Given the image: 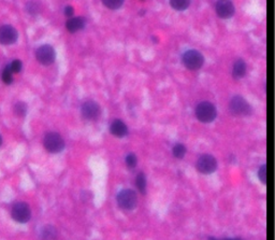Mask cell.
Instances as JSON below:
<instances>
[{"label":"cell","instance_id":"10","mask_svg":"<svg viewBox=\"0 0 275 240\" xmlns=\"http://www.w3.org/2000/svg\"><path fill=\"white\" fill-rule=\"evenodd\" d=\"M81 112L84 118L96 119L99 117L101 113V108L96 101L88 100V101H85V103L82 105Z\"/></svg>","mask_w":275,"mask_h":240},{"label":"cell","instance_id":"25","mask_svg":"<svg viewBox=\"0 0 275 240\" xmlns=\"http://www.w3.org/2000/svg\"><path fill=\"white\" fill-rule=\"evenodd\" d=\"M26 8H27V11L29 12L30 14H36L38 12V10H39V7H38V5L36 3H28Z\"/></svg>","mask_w":275,"mask_h":240},{"label":"cell","instance_id":"14","mask_svg":"<svg viewBox=\"0 0 275 240\" xmlns=\"http://www.w3.org/2000/svg\"><path fill=\"white\" fill-rule=\"evenodd\" d=\"M246 70H248L246 63L242 58H239L238 61H235L233 64L232 77L234 79H241L246 75Z\"/></svg>","mask_w":275,"mask_h":240},{"label":"cell","instance_id":"13","mask_svg":"<svg viewBox=\"0 0 275 240\" xmlns=\"http://www.w3.org/2000/svg\"><path fill=\"white\" fill-rule=\"evenodd\" d=\"M85 25H86V20L83 16H75L71 17L66 23V28H67L70 33H75L83 29Z\"/></svg>","mask_w":275,"mask_h":240},{"label":"cell","instance_id":"24","mask_svg":"<svg viewBox=\"0 0 275 240\" xmlns=\"http://www.w3.org/2000/svg\"><path fill=\"white\" fill-rule=\"evenodd\" d=\"M258 177L263 184L267 183V165L261 166L259 171H258Z\"/></svg>","mask_w":275,"mask_h":240},{"label":"cell","instance_id":"2","mask_svg":"<svg viewBox=\"0 0 275 240\" xmlns=\"http://www.w3.org/2000/svg\"><path fill=\"white\" fill-rule=\"evenodd\" d=\"M43 145L50 153H59L65 149V141L58 133H47L44 136Z\"/></svg>","mask_w":275,"mask_h":240},{"label":"cell","instance_id":"4","mask_svg":"<svg viewBox=\"0 0 275 240\" xmlns=\"http://www.w3.org/2000/svg\"><path fill=\"white\" fill-rule=\"evenodd\" d=\"M11 217L18 223H27L32 218V210L27 202H15L11 209Z\"/></svg>","mask_w":275,"mask_h":240},{"label":"cell","instance_id":"12","mask_svg":"<svg viewBox=\"0 0 275 240\" xmlns=\"http://www.w3.org/2000/svg\"><path fill=\"white\" fill-rule=\"evenodd\" d=\"M110 133L115 137L123 138L127 135L128 127L124 122L120 121V119H114L110 125Z\"/></svg>","mask_w":275,"mask_h":240},{"label":"cell","instance_id":"7","mask_svg":"<svg viewBox=\"0 0 275 240\" xmlns=\"http://www.w3.org/2000/svg\"><path fill=\"white\" fill-rule=\"evenodd\" d=\"M36 58L44 66H49L55 62L56 53L54 48L50 44H43L36 51Z\"/></svg>","mask_w":275,"mask_h":240},{"label":"cell","instance_id":"26","mask_svg":"<svg viewBox=\"0 0 275 240\" xmlns=\"http://www.w3.org/2000/svg\"><path fill=\"white\" fill-rule=\"evenodd\" d=\"M64 13H65V15H66V16L70 17V16H72V15H73V13H74V9H73L71 6H67V7L65 8Z\"/></svg>","mask_w":275,"mask_h":240},{"label":"cell","instance_id":"22","mask_svg":"<svg viewBox=\"0 0 275 240\" xmlns=\"http://www.w3.org/2000/svg\"><path fill=\"white\" fill-rule=\"evenodd\" d=\"M9 67H10L12 73H18V72H21L23 68V64L20 59H14L9 64Z\"/></svg>","mask_w":275,"mask_h":240},{"label":"cell","instance_id":"18","mask_svg":"<svg viewBox=\"0 0 275 240\" xmlns=\"http://www.w3.org/2000/svg\"><path fill=\"white\" fill-rule=\"evenodd\" d=\"M189 5L191 4H189V2H187V0H172V2H170V6L177 11L186 10Z\"/></svg>","mask_w":275,"mask_h":240},{"label":"cell","instance_id":"16","mask_svg":"<svg viewBox=\"0 0 275 240\" xmlns=\"http://www.w3.org/2000/svg\"><path fill=\"white\" fill-rule=\"evenodd\" d=\"M136 186L138 190L140 191V193L144 195V194L146 193V178L143 172L138 173V176L136 178Z\"/></svg>","mask_w":275,"mask_h":240},{"label":"cell","instance_id":"23","mask_svg":"<svg viewBox=\"0 0 275 240\" xmlns=\"http://www.w3.org/2000/svg\"><path fill=\"white\" fill-rule=\"evenodd\" d=\"M137 163H138V160H137L136 154H134V153H129V154L126 156V165L128 166L129 168H135L136 166H137Z\"/></svg>","mask_w":275,"mask_h":240},{"label":"cell","instance_id":"20","mask_svg":"<svg viewBox=\"0 0 275 240\" xmlns=\"http://www.w3.org/2000/svg\"><path fill=\"white\" fill-rule=\"evenodd\" d=\"M173 155L176 159H183L186 154V147L182 143H176L173 146Z\"/></svg>","mask_w":275,"mask_h":240},{"label":"cell","instance_id":"27","mask_svg":"<svg viewBox=\"0 0 275 240\" xmlns=\"http://www.w3.org/2000/svg\"><path fill=\"white\" fill-rule=\"evenodd\" d=\"M223 240H242V239L239 237H233V238H225Z\"/></svg>","mask_w":275,"mask_h":240},{"label":"cell","instance_id":"6","mask_svg":"<svg viewBox=\"0 0 275 240\" xmlns=\"http://www.w3.org/2000/svg\"><path fill=\"white\" fill-rule=\"evenodd\" d=\"M117 202L120 208L125 210L135 209L138 204V197L135 191L126 189L118 193Z\"/></svg>","mask_w":275,"mask_h":240},{"label":"cell","instance_id":"17","mask_svg":"<svg viewBox=\"0 0 275 240\" xmlns=\"http://www.w3.org/2000/svg\"><path fill=\"white\" fill-rule=\"evenodd\" d=\"M13 110H14V113L20 116V117H24L27 113V110H28V107L27 105L24 103V101H17V103L14 105L13 107Z\"/></svg>","mask_w":275,"mask_h":240},{"label":"cell","instance_id":"15","mask_svg":"<svg viewBox=\"0 0 275 240\" xmlns=\"http://www.w3.org/2000/svg\"><path fill=\"white\" fill-rule=\"evenodd\" d=\"M57 238V229L53 225H45L40 230L41 240H55Z\"/></svg>","mask_w":275,"mask_h":240},{"label":"cell","instance_id":"29","mask_svg":"<svg viewBox=\"0 0 275 240\" xmlns=\"http://www.w3.org/2000/svg\"><path fill=\"white\" fill-rule=\"evenodd\" d=\"M208 240H217V239H215V238H213V237H210V238H208Z\"/></svg>","mask_w":275,"mask_h":240},{"label":"cell","instance_id":"19","mask_svg":"<svg viewBox=\"0 0 275 240\" xmlns=\"http://www.w3.org/2000/svg\"><path fill=\"white\" fill-rule=\"evenodd\" d=\"M2 80L5 84H11L13 82V73L10 67H9V65H7L2 72Z\"/></svg>","mask_w":275,"mask_h":240},{"label":"cell","instance_id":"5","mask_svg":"<svg viewBox=\"0 0 275 240\" xmlns=\"http://www.w3.org/2000/svg\"><path fill=\"white\" fill-rule=\"evenodd\" d=\"M183 62L189 70H198L203 66L204 57L199 51L189 50L183 55Z\"/></svg>","mask_w":275,"mask_h":240},{"label":"cell","instance_id":"3","mask_svg":"<svg viewBox=\"0 0 275 240\" xmlns=\"http://www.w3.org/2000/svg\"><path fill=\"white\" fill-rule=\"evenodd\" d=\"M229 109L232 114L236 116H246L252 113V106L248 103V100L242 96H234L230 100Z\"/></svg>","mask_w":275,"mask_h":240},{"label":"cell","instance_id":"28","mask_svg":"<svg viewBox=\"0 0 275 240\" xmlns=\"http://www.w3.org/2000/svg\"><path fill=\"white\" fill-rule=\"evenodd\" d=\"M2 144H3V137L0 135V146H2Z\"/></svg>","mask_w":275,"mask_h":240},{"label":"cell","instance_id":"11","mask_svg":"<svg viewBox=\"0 0 275 240\" xmlns=\"http://www.w3.org/2000/svg\"><path fill=\"white\" fill-rule=\"evenodd\" d=\"M215 10L217 15L222 18H230L234 14V6L232 3L227 2V0H221L215 5Z\"/></svg>","mask_w":275,"mask_h":240},{"label":"cell","instance_id":"9","mask_svg":"<svg viewBox=\"0 0 275 240\" xmlns=\"http://www.w3.org/2000/svg\"><path fill=\"white\" fill-rule=\"evenodd\" d=\"M18 33L11 25H4L0 27V44L10 45L17 41Z\"/></svg>","mask_w":275,"mask_h":240},{"label":"cell","instance_id":"21","mask_svg":"<svg viewBox=\"0 0 275 240\" xmlns=\"http://www.w3.org/2000/svg\"><path fill=\"white\" fill-rule=\"evenodd\" d=\"M102 4L106 6L108 9H112V10H117L119 9L124 2L123 0H104L102 2Z\"/></svg>","mask_w":275,"mask_h":240},{"label":"cell","instance_id":"1","mask_svg":"<svg viewBox=\"0 0 275 240\" xmlns=\"http://www.w3.org/2000/svg\"><path fill=\"white\" fill-rule=\"evenodd\" d=\"M216 115V108L210 101H202L196 107V116L202 123L213 122Z\"/></svg>","mask_w":275,"mask_h":240},{"label":"cell","instance_id":"8","mask_svg":"<svg viewBox=\"0 0 275 240\" xmlns=\"http://www.w3.org/2000/svg\"><path fill=\"white\" fill-rule=\"evenodd\" d=\"M197 169L203 174H210L217 168V161L211 154H203L197 161Z\"/></svg>","mask_w":275,"mask_h":240}]
</instances>
